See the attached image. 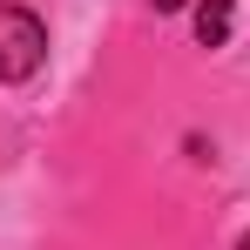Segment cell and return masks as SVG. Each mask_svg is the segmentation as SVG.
I'll list each match as a JSON object with an SVG mask.
<instances>
[{
    "label": "cell",
    "mask_w": 250,
    "mask_h": 250,
    "mask_svg": "<svg viewBox=\"0 0 250 250\" xmlns=\"http://www.w3.org/2000/svg\"><path fill=\"white\" fill-rule=\"evenodd\" d=\"M41 61H47V27H41V14L0 0V82H27V75H41Z\"/></svg>",
    "instance_id": "1"
},
{
    "label": "cell",
    "mask_w": 250,
    "mask_h": 250,
    "mask_svg": "<svg viewBox=\"0 0 250 250\" xmlns=\"http://www.w3.org/2000/svg\"><path fill=\"white\" fill-rule=\"evenodd\" d=\"M230 21H237V0H196V41L203 47L230 41Z\"/></svg>",
    "instance_id": "2"
},
{
    "label": "cell",
    "mask_w": 250,
    "mask_h": 250,
    "mask_svg": "<svg viewBox=\"0 0 250 250\" xmlns=\"http://www.w3.org/2000/svg\"><path fill=\"white\" fill-rule=\"evenodd\" d=\"M156 7H163V14H176V7H189V0H156Z\"/></svg>",
    "instance_id": "3"
},
{
    "label": "cell",
    "mask_w": 250,
    "mask_h": 250,
    "mask_svg": "<svg viewBox=\"0 0 250 250\" xmlns=\"http://www.w3.org/2000/svg\"><path fill=\"white\" fill-rule=\"evenodd\" d=\"M237 250H250V230H244V237H237Z\"/></svg>",
    "instance_id": "4"
}]
</instances>
